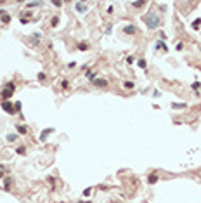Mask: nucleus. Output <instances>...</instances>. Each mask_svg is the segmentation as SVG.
I'll return each instance as SVG.
<instances>
[{
  "label": "nucleus",
  "instance_id": "obj_1",
  "mask_svg": "<svg viewBox=\"0 0 201 203\" xmlns=\"http://www.w3.org/2000/svg\"><path fill=\"white\" fill-rule=\"evenodd\" d=\"M142 21H144L151 30H154V28H158V24H159V17L156 16L154 11H151V12H147V14L142 17Z\"/></svg>",
  "mask_w": 201,
  "mask_h": 203
},
{
  "label": "nucleus",
  "instance_id": "obj_8",
  "mask_svg": "<svg viewBox=\"0 0 201 203\" xmlns=\"http://www.w3.org/2000/svg\"><path fill=\"white\" fill-rule=\"evenodd\" d=\"M158 179H159V177H158V174H151V175L147 177V182H149V184H156V182H158Z\"/></svg>",
  "mask_w": 201,
  "mask_h": 203
},
{
  "label": "nucleus",
  "instance_id": "obj_9",
  "mask_svg": "<svg viewBox=\"0 0 201 203\" xmlns=\"http://www.w3.org/2000/svg\"><path fill=\"white\" fill-rule=\"evenodd\" d=\"M16 130H17L19 134H26V132H28V128H26L24 125H16Z\"/></svg>",
  "mask_w": 201,
  "mask_h": 203
},
{
  "label": "nucleus",
  "instance_id": "obj_22",
  "mask_svg": "<svg viewBox=\"0 0 201 203\" xmlns=\"http://www.w3.org/2000/svg\"><path fill=\"white\" fill-rule=\"evenodd\" d=\"M191 87H192V89H194V90H198V89H199V87H201V83H199V82H194V83H192V85H191Z\"/></svg>",
  "mask_w": 201,
  "mask_h": 203
},
{
  "label": "nucleus",
  "instance_id": "obj_26",
  "mask_svg": "<svg viewBox=\"0 0 201 203\" xmlns=\"http://www.w3.org/2000/svg\"><path fill=\"white\" fill-rule=\"evenodd\" d=\"M87 77H89L90 80H94V73H92V71H87Z\"/></svg>",
  "mask_w": 201,
  "mask_h": 203
},
{
  "label": "nucleus",
  "instance_id": "obj_21",
  "mask_svg": "<svg viewBox=\"0 0 201 203\" xmlns=\"http://www.w3.org/2000/svg\"><path fill=\"white\" fill-rule=\"evenodd\" d=\"M4 188H5V191H9V189H11V179H7V180H5V186H4Z\"/></svg>",
  "mask_w": 201,
  "mask_h": 203
},
{
  "label": "nucleus",
  "instance_id": "obj_17",
  "mask_svg": "<svg viewBox=\"0 0 201 203\" xmlns=\"http://www.w3.org/2000/svg\"><path fill=\"white\" fill-rule=\"evenodd\" d=\"M199 24H201V19H196V21L192 23V28H194V30H198V28H199Z\"/></svg>",
  "mask_w": 201,
  "mask_h": 203
},
{
  "label": "nucleus",
  "instance_id": "obj_29",
  "mask_svg": "<svg viewBox=\"0 0 201 203\" xmlns=\"http://www.w3.org/2000/svg\"><path fill=\"white\" fill-rule=\"evenodd\" d=\"M2 175H4V170H0V179H2Z\"/></svg>",
  "mask_w": 201,
  "mask_h": 203
},
{
  "label": "nucleus",
  "instance_id": "obj_15",
  "mask_svg": "<svg viewBox=\"0 0 201 203\" xmlns=\"http://www.w3.org/2000/svg\"><path fill=\"white\" fill-rule=\"evenodd\" d=\"M172 108H186V102H173Z\"/></svg>",
  "mask_w": 201,
  "mask_h": 203
},
{
  "label": "nucleus",
  "instance_id": "obj_12",
  "mask_svg": "<svg viewBox=\"0 0 201 203\" xmlns=\"http://www.w3.org/2000/svg\"><path fill=\"white\" fill-rule=\"evenodd\" d=\"M137 64H139V68L146 69V59H139V61H137Z\"/></svg>",
  "mask_w": 201,
  "mask_h": 203
},
{
  "label": "nucleus",
  "instance_id": "obj_13",
  "mask_svg": "<svg viewBox=\"0 0 201 203\" xmlns=\"http://www.w3.org/2000/svg\"><path fill=\"white\" fill-rule=\"evenodd\" d=\"M16 151H17V155H21V156H23V155H26V149H24L23 146H19V147H17Z\"/></svg>",
  "mask_w": 201,
  "mask_h": 203
},
{
  "label": "nucleus",
  "instance_id": "obj_2",
  "mask_svg": "<svg viewBox=\"0 0 201 203\" xmlns=\"http://www.w3.org/2000/svg\"><path fill=\"white\" fill-rule=\"evenodd\" d=\"M14 89H16V83H14V82H9V83H5V87H4V90H2V99H4V101H7V99L12 96Z\"/></svg>",
  "mask_w": 201,
  "mask_h": 203
},
{
  "label": "nucleus",
  "instance_id": "obj_19",
  "mask_svg": "<svg viewBox=\"0 0 201 203\" xmlns=\"http://www.w3.org/2000/svg\"><path fill=\"white\" fill-rule=\"evenodd\" d=\"M90 193H92V188H87V189H83V196H90Z\"/></svg>",
  "mask_w": 201,
  "mask_h": 203
},
{
  "label": "nucleus",
  "instance_id": "obj_20",
  "mask_svg": "<svg viewBox=\"0 0 201 203\" xmlns=\"http://www.w3.org/2000/svg\"><path fill=\"white\" fill-rule=\"evenodd\" d=\"M146 2H144V0H142V2H132V5L134 7H140V5H144Z\"/></svg>",
  "mask_w": 201,
  "mask_h": 203
},
{
  "label": "nucleus",
  "instance_id": "obj_6",
  "mask_svg": "<svg viewBox=\"0 0 201 203\" xmlns=\"http://www.w3.org/2000/svg\"><path fill=\"white\" fill-rule=\"evenodd\" d=\"M52 132H54V128H47V130H44L42 134H40V141H45V139H47V135H49V134H52Z\"/></svg>",
  "mask_w": 201,
  "mask_h": 203
},
{
  "label": "nucleus",
  "instance_id": "obj_25",
  "mask_svg": "<svg viewBox=\"0 0 201 203\" xmlns=\"http://www.w3.org/2000/svg\"><path fill=\"white\" fill-rule=\"evenodd\" d=\"M16 109H17V111H19V109H21V102H19V101H17V102L14 104V111H16Z\"/></svg>",
  "mask_w": 201,
  "mask_h": 203
},
{
  "label": "nucleus",
  "instance_id": "obj_18",
  "mask_svg": "<svg viewBox=\"0 0 201 203\" xmlns=\"http://www.w3.org/2000/svg\"><path fill=\"white\" fill-rule=\"evenodd\" d=\"M123 87H125V89H134V82H125Z\"/></svg>",
  "mask_w": 201,
  "mask_h": 203
},
{
  "label": "nucleus",
  "instance_id": "obj_23",
  "mask_svg": "<svg viewBox=\"0 0 201 203\" xmlns=\"http://www.w3.org/2000/svg\"><path fill=\"white\" fill-rule=\"evenodd\" d=\"M2 21H4V23H9V21H11V17H9L7 14H4V16H2Z\"/></svg>",
  "mask_w": 201,
  "mask_h": 203
},
{
  "label": "nucleus",
  "instance_id": "obj_10",
  "mask_svg": "<svg viewBox=\"0 0 201 203\" xmlns=\"http://www.w3.org/2000/svg\"><path fill=\"white\" fill-rule=\"evenodd\" d=\"M57 23H59V16H54V17H52V21H50V26H52V28H56V26H57Z\"/></svg>",
  "mask_w": 201,
  "mask_h": 203
},
{
  "label": "nucleus",
  "instance_id": "obj_14",
  "mask_svg": "<svg viewBox=\"0 0 201 203\" xmlns=\"http://www.w3.org/2000/svg\"><path fill=\"white\" fill-rule=\"evenodd\" d=\"M16 139H17V135H16V134H9V135H7V141H9V142H14Z\"/></svg>",
  "mask_w": 201,
  "mask_h": 203
},
{
  "label": "nucleus",
  "instance_id": "obj_7",
  "mask_svg": "<svg viewBox=\"0 0 201 203\" xmlns=\"http://www.w3.org/2000/svg\"><path fill=\"white\" fill-rule=\"evenodd\" d=\"M123 31L128 33V35H134V33H135V26H134V24H127V26L123 28Z\"/></svg>",
  "mask_w": 201,
  "mask_h": 203
},
{
  "label": "nucleus",
  "instance_id": "obj_3",
  "mask_svg": "<svg viewBox=\"0 0 201 203\" xmlns=\"http://www.w3.org/2000/svg\"><path fill=\"white\" fill-rule=\"evenodd\" d=\"M2 109H4L5 113H9V115H14V113H16L14 109H12V104H11V102H7V101H4V102H2Z\"/></svg>",
  "mask_w": 201,
  "mask_h": 203
},
{
  "label": "nucleus",
  "instance_id": "obj_4",
  "mask_svg": "<svg viewBox=\"0 0 201 203\" xmlns=\"http://www.w3.org/2000/svg\"><path fill=\"white\" fill-rule=\"evenodd\" d=\"M75 9H76V12L83 14V12H87V4H83V2H76V4H75Z\"/></svg>",
  "mask_w": 201,
  "mask_h": 203
},
{
  "label": "nucleus",
  "instance_id": "obj_16",
  "mask_svg": "<svg viewBox=\"0 0 201 203\" xmlns=\"http://www.w3.org/2000/svg\"><path fill=\"white\" fill-rule=\"evenodd\" d=\"M42 5V2H28V7H38Z\"/></svg>",
  "mask_w": 201,
  "mask_h": 203
},
{
  "label": "nucleus",
  "instance_id": "obj_28",
  "mask_svg": "<svg viewBox=\"0 0 201 203\" xmlns=\"http://www.w3.org/2000/svg\"><path fill=\"white\" fill-rule=\"evenodd\" d=\"M52 5H56V7H61V5H63V2H52Z\"/></svg>",
  "mask_w": 201,
  "mask_h": 203
},
{
  "label": "nucleus",
  "instance_id": "obj_27",
  "mask_svg": "<svg viewBox=\"0 0 201 203\" xmlns=\"http://www.w3.org/2000/svg\"><path fill=\"white\" fill-rule=\"evenodd\" d=\"M182 47H184L182 42H179V44H177V50H182Z\"/></svg>",
  "mask_w": 201,
  "mask_h": 203
},
{
  "label": "nucleus",
  "instance_id": "obj_24",
  "mask_svg": "<svg viewBox=\"0 0 201 203\" xmlns=\"http://www.w3.org/2000/svg\"><path fill=\"white\" fill-rule=\"evenodd\" d=\"M61 85H63V89H68V87H69V82H68V80H63Z\"/></svg>",
  "mask_w": 201,
  "mask_h": 203
},
{
  "label": "nucleus",
  "instance_id": "obj_11",
  "mask_svg": "<svg viewBox=\"0 0 201 203\" xmlns=\"http://www.w3.org/2000/svg\"><path fill=\"white\" fill-rule=\"evenodd\" d=\"M78 49H80V50H87V49H89V44H83V42H80V44H78Z\"/></svg>",
  "mask_w": 201,
  "mask_h": 203
},
{
  "label": "nucleus",
  "instance_id": "obj_5",
  "mask_svg": "<svg viewBox=\"0 0 201 203\" xmlns=\"http://www.w3.org/2000/svg\"><path fill=\"white\" fill-rule=\"evenodd\" d=\"M92 83H94L95 87H106V85H108V82H106L104 78H94Z\"/></svg>",
  "mask_w": 201,
  "mask_h": 203
}]
</instances>
